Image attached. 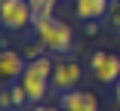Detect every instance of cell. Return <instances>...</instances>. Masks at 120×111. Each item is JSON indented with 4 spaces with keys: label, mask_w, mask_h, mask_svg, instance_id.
<instances>
[{
    "label": "cell",
    "mask_w": 120,
    "mask_h": 111,
    "mask_svg": "<svg viewBox=\"0 0 120 111\" xmlns=\"http://www.w3.org/2000/svg\"><path fill=\"white\" fill-rule=\"evenodd\" d=\"M52 65H56V62L46 59V56H37V59H31V62L25 65L19 83L28 90V99H31V102H40L43 93L52 86Z\"/></svg>",
    "instance_id": "2"
},
{
    "label": "cell",
    "mask_w": 120,
    "mask_h": 111,
    "mask_svg": "<svg viewBox=\"0 0 120 111\" xmlns=\"http://www.w3.org/2000/svg\"><path fill=\"white\" fill-rule=\"evenodd\" d=\"M80 77H83V68L71 59H59L52 65V86L56 90H74L80 83Z\"/></svg>",
    "instance_id": "5"
},
{
    "label": "cell",
    "mask_w": 120,
    "mask_h": 111,
    "mask_svg": "<svg viewBox=\"0 0 120 111\" xmlns=\"http://www.w3.org/2000/svg\"><path fill=\"white\" fill-rule=\"evenodd\" d=\"M89 71L99 83H117L120 80V59L117 53H108V50H95L92 59H89Z\"/></svg>",
    "instance_id": "4"
},
{
    "label": "cell",
    "mask_w": 120,
    "mask_h": 111,
    "mask_svg": "<svg viewBox=\"0 0 120 111\" xmlns=\"http://www.w3.org/2000/svg\"><path fill=\"white\" fill-rule=\"evenodd\" d=\"M34 34L37 40L43 43V50L49 53H68L71 43H74V34L65 22H59L56 15H43V19H34Z\"/></svg>",
    "instance_id": "1"
},
{
    "label": "cell",
    "mask_w": 120,
    "mask_h": 111,
    "mask_svg": "<svg viewBox=\"0 0 120 111\" xmlns=\"http://www.w3.org/2000/svg\"><path fill=\"white\" fill-rule=\"evenodd\" d=\"M34 111H62V108H49V105H37Z\"/></svg>",
    "instance_id": "13"
},
{
    "label": "cell",
    "mask_w": 120,
    "mask_h": 111,
    "mask_svg": "<svg viewBox=\"0 0 120 111\" xmlns=\"http://www.w3.org/2000/svg\"><path fill=\"white\" fill-rule=\"evenodd\" d=\"M59 108L62 111H99V99L86 90H62Z\"/></svg>",
    "instance_id": "6"
},
{
    "label": "cell",
    "mask_w": 120,
    "mask_h": 111,
    "mask_svg": "<svg viewBox=\"0 0 120 111\" xmlns=\"http://www.w3.org/2000/svg\"><path fill=\"white\" fill-rule=\"evenodd\" d=\"M28 3H31V12H34V19L52 15V9H56V0H28Z\"/></svg>",
    "instance_id": "9"
},
{
    "label": "cell",
    "mask_w": 120,
    "mask_h": 111,
    "mask_svg": "<svg viewBox=\"0 0 120 111\" xmlns=\"http://www.w3.org/2000/svg\"><path fill=\"white\" fill-rule=\"evenodd\" d=\"M74 9L83 22H99L102 15H108L111 0H74Z\"/></svg>",
    "instance_id": "8"
},
{
    "label": "cell",
    "mask_w": 120,
    "mask_h": 111,
    "mask_svg": "<svg viewBox=\"0 0 120 111\" xmlns=\"http://www.w3.org/2000/svg\"><path fill=\"white\" fill-rule=\"evenodd\" d=\"M25 59H22L19 56V50H3V53H0V77H3L6 83H15L19 77H22V71H25Z\"/></svg>",
    "instance_id": "7"
},
{
    "label": "cell",
    "mask_w": 120,
    "mask_h": 111,
    "mask_svg": "<svg viewBox=\"0 0 120 111\" xmlns=\"http://www.w3.org/2000/svg\"><path fill=\"white\" fill-rule=\"evenodd\" d=\"M6 111H9V108H6Z\"/></svg>",
    "instance_id": "14"
},
{
    "label": "cell",
    "mask_w": 120,
    "mask_h": 111,
    "mask_svg": "<svg viewBox=\"0 0 120 111\" xmlns=\"http://www.w3.org/2000/svg\"><path fill=\"white\" fill-rule=\"evenodd\" d=\"M108 22H111V28H120V3H114L108 9Z\"/></svg>",
    "instance_id": "11"
},
{
    "label": "cell",
    "mask_w": 120,
    "mask_h": 111,
    "mask_svg": "<svg viewBox=\"0 0 120 111\" xmlns=\"http://www.w3.org/2000/svg\"><path fill=\"white\" fill-rule=\"evenodd\" d=\"M114 102H117V105H120V80H117V83H114Z\"/></svg>",
    "instance_id": "12"
},
{
    "label": "cell",
    "mask_w": 120,
    "mask_h": 111,
    "mask_svg": "<svg viewBox=\"0 0 120 111\" xmlns=\"http://www.w3.org/2000/svg\"><path fill=\"white\" fill-rule=\"evenodd\" d=\"M0 22L9 31H22V28L34 25L31 3L28 0H0Z\"/></svg>",
    "instance_id": "3"
},
{
    "label": "cell",
    "mask_w": 120,
    "mask_h": 111,
    "mask_svg": "<svg viewBox=\"0 0 120 111\" xmlns=\"http://www.w3.org/2000/svg\"><path fill=\"white\" fill-rule=\"evenodd\" d=\"M9 102H12V108H22V105L28 102V90H25V86H22L19 80L9 86Z\"/></svg>",
    "instance_id": "10"
}]
</instances>
